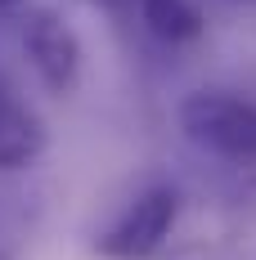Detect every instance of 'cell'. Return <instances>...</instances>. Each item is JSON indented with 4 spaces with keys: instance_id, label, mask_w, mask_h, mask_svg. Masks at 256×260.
Returning a JSON list of instances; mask_svg holds the SVG:
<instances>
[{
    "instance_id": "obj_5",
    "label": "cell",
    "mask_w": 256,
    "mask_h": 260,
    "mask_svg": "<svg viewBox=\"0 0 256 260\" xmlns=\"http://www.w3.org/2000/svg\"><path fill=\"white\" fill-rule=\"evenodd\" d=\"M139 14H144V27L166 45L193 41L203 31V9L193 0H139Z\"/></svg>"
},
{
    "instance_id": "obj_8",
    "label": "cell",
    "mask_w": 256,
    "mask_h": 260,
    "mask_svg": "<svg viewBox=\"0 0 256 260\" xmlns=\"http://www.w3.org/2000/svg\"><path fill=\"white\" fill-rule=\"evenodd\" d=\"M0 260H9V256H5V251H0Z\"/></svg>"
},
{
    "instance_id": "obj_6",
    "label": "cell",
    "mask_w": 256,
    "mask_h": 260,
    "mask_svg": "<svg viewBox=\"0 0 256 260\" xmlns=\"http://www.w3.org/2000/svg\"><path fill=\"white\" fill-rule=\"evenodd\" d=\"M225 238H230L234 260H256V180H247L230 202L225 215Z\"/></svg>"
},
{
    "instance_id": "obj_2",
    "label": "cell",
    "mask_w": 256,
    "mask_h": 260,
    "mask_svg": "<svg viewBox=\"0 0 256 260\" xmlns=\"http://www.w3.org/2000/svg\"><path fill=\"white\" fill-rule=\"evenodd\" d=\"M180 220V193L171 184H149L112 215V224L95 238L103 260H153Z\"/></svg>"
},
{
    "instance_id": "obj_1",
    "label": "cell",
    "mask_w": 256,
    "mask_h": 260,
    "mask_svg": "<svg viewBox=\"0 0 256 260\" xmlns=\"http://www.w3.org/2000/svg\"><path fill=\"white\" fill-rule=\"evenodd\" d=\"M180 130L193 148L225 161H256V104L230 90H198L180 104Z\"/></svg>"
},
{
    "instance_id": "obj_4",
    "label": "cell",
    "mask_w": 256,
    "mask_h": 260,
    "mask_svg": "<svg viewBox=\"0 0 256 260\" xmlns=\"http://www.w3.org/2000/svg\"><path fill=\"white\" fill-rule=\"evenodd\" d=\"M41 153H45V121L0 77V171L32 166Z\"/></svg>"
},
{
    "instance_id": "obj_7",
    "label": "cell",
    "mask_w": 256,
    "mask_h": 260,
    "mask_svg": "<svg viewBox=\"0 0 256 260\" xmlns=\"http://www.w3.org/2000/svg\"><path fill=\"white\" fill-rule=\"evenodd\" d=\"M14 9H23V0H0V14H14Z\"/></svg>"
},
{
    "instance_id": "obj_3",
    "label": "cell",
    "mask_w": 256,
    "mask_h": 260,
    "mask_svg": "<svg viewBox=\"0 0 256 260\" xmlns=\"http://www.w3.org/2000/svg\"><path fill=\"white\" fill-rule=\"evenodd\" d=\"M18 45H23L32 72L50 94H72L81 81V41L77 31L63 23L54 9H27L18 27Z\"/></svg>"
},
{
    "instance_id": "obj_9",
    "label": "cell",
    "mask_w": 256,
    "mask_h": 260,
    "mask_svg": "<svg viewBox=\"0 0 256 260\" xmlns=\"http://www.w3.org/2000/svg\"><path fill=\"white\" fill-rule=\"evenodd\" d=\"M135 5H139V0H135Z\"/></svg>"
}]
</instances>
